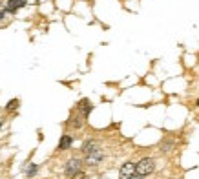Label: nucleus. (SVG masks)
Listing matches in <instances>:
<instances>
[{
	"label": "nucleus",
	"mask_w": 199,
	"mask_h": 179,
	"mask_svg": "<svg viewBox=\"0 0 199 179\" xmlns=\"http://www.w3.org/2000/svg\"><path fill=\"white\" fill-rule=\"evenodd\" d=\"M26 2H29V4H39V0H26Z\"/></svg>",
	"instance_id": "12"
},
{
	"label": "nucleus",
	"mask_w": 199,
	"mask_h": 179,
	"mask_svg": "<svg viewBox=\"0 0 199 179\" xmlns=\"http://www.w3.org/2000/svg\"><path fill=\"white\" fill-rule=\"evenodd\" d=\"M196 104H197V106H199V99H197V102H196Z\"/></svg>",
	"instance_id": "14"
},
{
	"label": "nucleus",
	"mask_w": 199,
	"mask_h": 179,
	"mask_svg": "<svg viewBox=\"0 0 199 179\" xmlns=\"http://www.w3.org/2000/svg\"><path fill=\"white\" fill-rule=\"evenodd\" d=\"M0 128H2V124H0Z\"/></svg>",
	"instance_id": "15"
},
{
	"label": "nucleus",
	"mask_w": 199,
	"mask_h": 179,
	"mask_svg": "<svg viewBox=\"0 0 199 179\" xmlns=\"http://www.w3.org/2000/svg\"><path fill=\"white\" fill-rule=\"evenodd\" d=\"M154 159H150V157H144V159H141L137 164H135V174H139V176H148V174H152L154 172Z\"/></svg>",
	"instance_id": "1"
},
{
	"label": "nucleus",
	"mask_w": 199,
	"mask_h": 179,
	"mask_svg": "<svg viewBox=\"0 0 199 179\" xmlns=\"http://www.w3.org/2000/svg\"><path fill=\"white\" fill-rule=\"evenodd\" d=\"M102 157H104V154H102V150L100 148H97V150H93V152H90L88 156H86V164H99L100 161H102Z\"/></svg>",
	"instance_id": "3"
},
{
	"label": "nucleus",
	"mask_w": 199,
	"mask_h": 179,
	"mask_svg": "<svg viewBox=\"0 0 199 179\" xmlns=\"http://www.w3.org/2000/svg\"><path fill=\"white\" fill-rule=\"evenodd\" d=\"M71 146V137L70 135H62L60 137V143H59V148L60 150H68Z\"/></svg>",
	"instance_id": "7"
},
{
	"label": "nucleus",
	"mask_w": 199,
	"mask_h": 179,
	"mask_svg": "<svg viewBox=\"0 0 199 179\" xmlns=\"http://www.w3.org/2000/svg\"><path fill=\"white\" fill-rule=\"evenodd\" d=\"M35 172H37V166H35V164H29V166H28V174H29V176H33Z\"/></svg>",
	"instance_id": "9"
},
{
	"label": "nucleus",
	"mask_w": 199,
	"mask_h": 179,
	"mask_svg": "<svg viewBox=\"0 0 199 179\" xmlns=\"http://www.w3.org/2000/svg\"><path fill=\"white\" fill-rule=\"evenodd\" d=\"M24 6H26V0H7V4H6V11H7V13H15L17 9L24 7Z\"/></svg>",
	"instance_id": "5"
},
{
	"label": "nucleus",
	"mask_w": 199,
	"mask_h": 179,
	"mask_svg": "<svg viewBox=\"0 0 199 179\" xmlns=\"http://www.w3.org/2000/svg\"><path fill=\"white\" fill-rule=\"evenodd\" d=\"M135 176V164L133 163H124L119 170V177L121 179H132Z\"/></svg>",
	"instance_id": "2"
},
{
	"label": "nucleus",
	"mask_w": 199,
	"mask_h": 179,
	"mask_svg": "<svg viewBox=\"0 0 199 179\" xmlns=\"http://www.w3.org/2000/svg\"><path fill=\"white\" fill-rule=\"evenodd\" d=\"M77 172H80V161L79 159H70L68 164H66V174L71 177V176H75Z\"/></svg>",
	"instance_id": "4"
},
{
	"label": "nucleus",
	"mask_w": 199,
	"mask_h": 179,
	"mask_svg": "<svg viewBox=\"0 0 199 179\" xmlns=\"http://www.w3.org/2000/svg\"><path fill=\"white\" fill-rule=\"evenodd\" d=\"M132 179H142V176H139V174H135V176H133Z\"/></svg>",
	"instance_id": "13"
},
{
	"label": "nucleus",
	"mask_w": 199,
	"mask_h": 179,
	"mask_svg": "<svg viewBox=\"0 0 199 179\" xmlns=\"http://www.w3.org/2000/svg\"><path fill=\"white\" fill-rule=\"evenodd\" d=\"M97 148H99V146H97V143H95V141H86V143L82 144V152H84L86 156H88L90 152H93V150H97Z\"/></svg>",
	"instance_id": "6"
},
{
	"label": "nucleus",
	"mask_w": 199,
	"mask_h": 179,
	"mask_svg": "<svg viewBox=\"0 0 199 179\" xmlns=\"http://www.w3.org/2000/svg\"><path fill=\"white\" fill-rule=\"evenodd\" d=\"M86 176H84V172H77L75 176H71V179H84Z\"/></svg>",
	"instance_id": "10"
},
{
	"label": "nucleus",
	"mask_w": 199,
	"mask_h": 179,
	"mask_svg": "<svg viewBox=\"0 0 199 179\" xmlns=\"http://www.w3.org/2000/svg\"><path fill=\"white\" fill-rule=\"evenodd\" d=\"M6 17V9H0V20Z\"/></svg>",
	"instance_id": "11"
},
{
	"label": "nucleus",
	"mask_w": 199,
	"mask_h": 179,
	"mask_svg": "<svg viewBox=\"0 0 199 179\" xmlns=\"http://www.w3.org/2000/svg\"><path fill=\"white\" fill-rule=\"evenodd\" d=\"M79 106H80V110H82V113H84V115H88V113H90V110H91V104H90L86 99L82 100Z\"/></svg>",
	"instance_id": "8"
}]
</instances>
